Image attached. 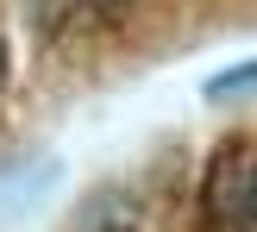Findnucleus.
I'll list each match as a JSON object with an SVG mask.
<instances>
[{
    "label": "nucleus",
    "instance_id": "nucleus-3",
    "mask_svg": "<svg viewBox=\"0 0 257 232\" xmlns=\"http://www.w3.org/2000/svg\"><path fill=\"white\" fill-rule=\"evenodd\" d=\"M201 94H207V100H251L257 94V57L251 63H232V69H220V75H207Z\"/></svg>",
    "mask_w": 257,
    "mask_h": 232
},
{
    "label": "nucleus",
    "instance_id": "nucleus-2",
    "mask_svg": "<svg viewBox=\"0 0 257 232\" xmlns=\"http://www.w3.org/2000/svg\"><path fill=\"white\" fill-rule=\"evenodd\" d=\"M75 232H138V207L125 195H113V188H100L94 201H82Z\"/></svg>",
    "mask_w": 257,
    "mask_h": 232
},
{
    "label": "nucleus",
    "instance_id": "nucleus-5",
    "mask_svg": "<svg viewBox=\"0 0 257 232\" xmlns=\"http://www.w3.org/2000/svg\"><path fill=\"white\" fill-rule=\"evenodd\" d=\"M0 94H7V50H0Z\"/></svg>",
    "mask_w": 257,
    "mask_h": 232
},
{
    "label": "nucleus",
    "instance_id": "nucleus-4",
    "mask_svg": "<svg viewBox=\"0 0 257 232\" xmlns=\"http://www.w3.org/2000/svg\"><path fill=\"white\" fill-rule=\"evenodd\" d=\"M238 220H245V226L257 232V163L245 170V188H238Z\"/></svg>",
    "mask_w": 257,
    "mask_h": 232
},
{
    "label": "nucleus",
    "instance_id": "nucleus-1",
    "mask_svg": "<svg viewBox=\"0 0 257 232\" xmlns=\"http://www.w3.org/2000/svg\"><path fill=\"white\" fill-rule=\"evenodd\" d=\"M119 19H132V0H25V25H32L44 44L100 38Z\"/></svg>",
    "mask_w": 257,
    "mask_h": 232
}]
</instances>
